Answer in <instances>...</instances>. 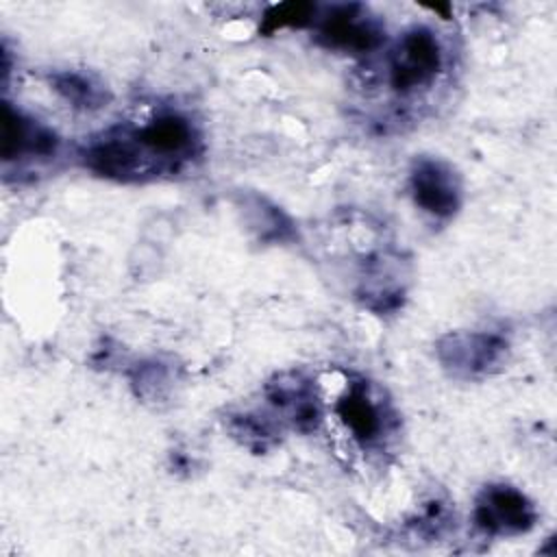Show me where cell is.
<instances>
[{
  "instance_id": "52a82bcc",
  "label": "cell",
  "mask_w": 557,
  "mask_h": 557,
  "mask_svg": "<svg viewBox=\"0 0 557 557\" xmlns=\"http://www.w3.org/2000/svg\"><path fill=\"white\" fill-rule=\"evenodd\" d=\"M265 411L283 426L296 433H313L322 422V403L313 379L305 372L274 374L263 387Z\"/></svg>"
},
{
  "instance_id": "5bb4252c",
  "label": "cell",
  "mask_w": 557,
  "mask_h": 557,
  "mask_svg": "<svg viewBox=\"0 0 557 557\" xmlns=\"http://www.w3.org/2000/svg\"><path fill=\"white\" fill-rule=\"evenodd\" d=\"M246 211L252 213L250 218V224L252 228L259 233L261 239H276V242H283L292 235V222L289 218L274 205H270L268 200L259 198V196H250L246 202H244Z\"/></svg>"
},
{
  "instance_id": "3957f363",
  "label": "cell",
  "mask_w": 557,
  "mask_h": 557,
  "mask_svg": "<svg viewBox=\"0 0 557 557\" xmlns=\"http://www.w3.org/2000/svg\"><path fill=\"white\" fill-rule=\"evenodd\" d=\"M0 124V159L2 176L7 183H22L24 178H33L59 157L61 137L48 124L39 122L9 100H2Z\"/></svg>"
},
{
  "instance_id": "8992f818",
  "label": "cell",
  "mask_w": 557,
  "mask_h": 557,
  "mask_svg": "<svg viewBox=\"0 0 557 557\" xmlns=\"http://www.w3.org/2000/svg\"><path fill=\"white\" fill-rule=\"evenodd\" d=\"M313 35L322 48L350 57H370L385 44L381 20L359 2L320 7Z\"/></svg>"
},
{
  "instance_id": "7c38bea8",
  "label": "cell",
  "mask_w": 557,
  "mask_h": 557,
  "mask_svg": "<svg viewBox=\"0 0 557 557\" xmlns=\"http://www.w3.org/2000/svg\"><path fill=\"white\" fill-rule=\"evenodd\" d=\"M174 383V370L170 363L152 357L144 359L133 366L131 370V387L135 389L137 398L146 403H159L168 398Z\"/></svg>"
},
{
  "instance_id": "7a4b0ae2",
  "label": "cell",
  "mask_w": 557,
  "mask_h": 557,
  "mask_svg": "<svg viewBox=\"0 0 557 557\" xmlns=\"http://www.w3.org/2000/svg\"><path fill=\"white\" fill-rule=\"evenodd\" d=\"M446 67V50L440 35L416 24L407 28L385 54V85L396 98H416L429 91Z\"/></svg>"
},
{
  "instance_id": "8fae6325",
  "label": "cell",
  "mask_w": 557,
  "mask_h": 557,
  "mask_svg": "<svg viewBox=\"0 0 557 557\" xmlns=\"http://www.w3.org/2000/svg\"><path fill=\"white\" fill-rule=\"evenodd\" d=\"M226 429L231 437H235L242 446L255 453H265L268 448H272L283 433V426L268 411L257 409L228 413Z\"/></svg>"
},
{
  "instance_id": "277c9868",
  "label": "cell",
  "mask_w": 557,
  "mask_h": 557,
  "mask_svg": "<svg viewBox=\"0 0 557 557\" xmlns=\"http://www.w3.org/2000/svg\"><path fill=\"white\" fill-rule=\"evenodd\" d=\"M335 416L361 450L383 448L398 424L389 400L363 376H350L335 400Z\"/></svg>"
},
{
  "instance_id": "30bf717a",
  "label": "cell",
  "mask_w": 557,
  "mask_h": 557,
  "mask_svg": "<svg viewBox=\"0 0 557 557\" xmlns=\"http://www.w3.org/2000/svg\"><path fill=\"white\" fill-rule=\"evenodd\" d=\"M52 91L78 111H98L111 100L109 89L89 72L57 70L48 76Z\"/></svg>"
},
{
  "instance_id": "6da1fadb",
  "label": "cell",
  "mask_w": 557,
  "mask_h": 557,
  "mask_svg": "<svg viewBox=\"0 0 557 557\" xmlns=\"http://www.w3.org/2000/svg\"><path fill=\"white\" fill-rule=\"evenodd\" d=\"M205 152L198 122L178 109H159L141 122L115 124L94 135L78 152L81 163L115 183H150L194 168Z\"/></svg>"
},
{
  "instance_id": "4fadbf2b",
  "label": "cell",
  "mask_w": 557,
  "mask_h": 557,
  "mask_svg": "<svg viewBox=\"0 0 557 557\" xmlns=\"http://www.w3.org/2000/svg\"><path fill=\"white\" fill-rule=\"evenodd\" d=\"M320 4L315 2H283V4H274L263 13L259 33L263 35H274L276 30L283 28H305V26H313L315 17H318Z\"/></svg>"
},
{
  "instance_id": "5b68a950",
  "label": "cell",
  "mask_w": 557,
  "mask_h": 557,
  "mask_svg": "<svg viewBox=\"0 0 557 557\" xmlns=\"http://www.w3.org/2000/svg\"><path fill=\"white\" fill-rule=\"evenodd\" d=\"M509 339L500 331H453L437 339L440 366L461 381H479L500 372L509 359Z\"/></svg>"
},
{
  "instance_id": "9c48e42d",
  "label": "cell",
  "mask_w": 557,
  "mask_h": 557,
  "mask_svg": "<svg viewBox=\"0 0 557 557\" xmlns=\"http://www.w3.org/2000/svg\"><path fill=\"white\" fill-rule=\"evenodd\" d=\"M409 194L413 205L435 220H450L463 202V185L457 170L448 161L429 154L411 161Z\"/></svg>"
},
{
  "instance_id": "ba28073f",
  "label": "cell",
  "mask_w": 557,
  "mask_h": 557,
  "mask_svg": "<svg viewBox=\"0 0 557 557\" xmlns=\"http://www.w3.org/2000/svg\"><path fill=\"white\" fill-rule=\"evenodd\" d=\"M472 522L490 537H513L533 529L537 509L522 490L509 483H490L474 498Z\"/></svg>"
}]
</instances>
